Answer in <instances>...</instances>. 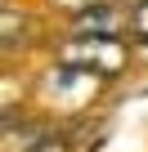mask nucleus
Segmentation results:
<instances>
[{
	"instance_id": "obj_4",
	"label": "nucleus",
	"mask_w": 148,
	"mask_h": 152,
	"mask_svg": "<svg viewBox=\"0 0 148 152\" xmlns=\"http://www.w3.org/2000/svg\"><path fill=\"white\" fill-rule=\"evenodd\" d=\"M32 152H67V143H63L58 134H45V139H40V143L32 148Z\"/></svg>"
},
{
	"instance_id": "obj_2",
	"label": "nucleus",
	"mask_w": 148,
	"mask_h": 152,
	"mask_svg": "<svg viewBox=\"0 0 148 152\" xmlns=\"http://www.w3.org/2000/svg\"><path fill=\"white\" fill-rule=\"evenodd\" d=\"M130 36L139 45H148V0H139V5L130 9Z\"/></svg>"
},
{
	"instance_id": "obj_1",
	"label": "nucleus",
	"mask_w": 148,
	"mask_h": 152,
	"mask_svg": "<svg viewBox=\"0 0 148 152\" xmlns=\"http://www.w3.org/2000/svg\"><path fill=\"white\" fill-rule=\"evenodd\" d=\"M58 63H67V67H81V72H94L99 81H112V76H121V72H126L130 49L121 45V36L72 31V40L58 49Z\"/></svg>"
},
{
	"instance_id": "obj_3",
	"label": "nucleus",
	"mask_w": 148,
	"mask_h": 152,
	"mask_svg": "<svg viewBox=\"0 0 148 152\" xmlns=\"http://www.w3.org/2000/svg\"><path fill=\"white\" fill-rule=\"evenodd\" d=\"M45 5H49L54 14H67V18H77V14H85V9L103 5V0H45Z\"/></svg>"
}]
</instances>
